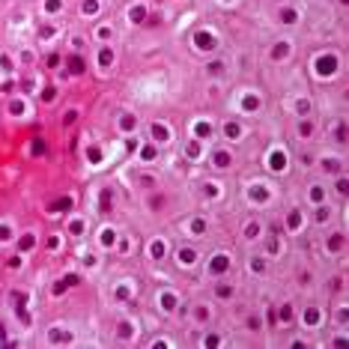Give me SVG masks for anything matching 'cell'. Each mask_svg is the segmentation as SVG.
I'll use <instances>...</instances> for the list:
<instances>
[{"label":"cell","mask_w":349,"mask_h":349,"mask_svg":"<svg viewBox=\"0 0 349 349\" xmlns=\"http://www.w3.org/2000/svg\"><path fill=\"white\" fill-rule=\"evenodd\" d=\"M233 266H236V260H233L230 251H215V254L206 260V271H209L212 278H224V275H230Z\"/></svg>","instance_id":"6da1fadb"},{"label":"cell","mask_w":349,"mask_h":349,"mask_svg":"<svg viewBox=\"0 0 349 349\" xmlns=\"http://www.w3.org/2000/svg\"><path fill=\"white\" fill-rule=\"evenodd\" d=\"M173 263H176L179 271H194V268L200 266V251L194 248V245H182V248L173 251Z\"/></svg>","instance_id":"7a4b0ae2"},{"label":"cell","mask_w":349,"mask_h":349,"mask_svg":"<svg viewBox=\"0 0 349 349\" xmlns=\"http://www.w3.org/2000/svg\"><path fill=\"white\" fill-rule=\"evenodd\" d=\"M179 230L185 233V236H191V239H203V236H209V218L206 215H188L179 224Z\"/></svg>","instance_id":"3957f363"},{"label":"cell","mask_w":349,"mask_h":349,"mask_svg":"<svg viewBox=\"0 0 349 349\" xmlns=\"http://www.w3.org/2000/svg\"><path fill=\"white\" fill-rule=\"evenodd\" d=\"M304 224H307L304 209H301V206H293V209H287V212H284L281 230H284V233H290V236H298V233L304 230Z\"/></svg>","instance_id":"277c9868"},{"label":"cell","mask_w":349,"mask_h":349,"mask_svg":"<svg viewBox=\"0 0 349 349\" xmlns=\"http://www.w3.org/2000/svg\"><path fill=\"white\" fill-rule=\"evenodd\" d=\"M334 218H337V209H334V203H331V200L310 206V224H314V227H331V224H334Z\"/></svg>","instance_id":"5b68a950"},{"label":"cell","mask_w":349,"mask_h":349,"mask_svg":"<svg viewBox=\"0 0 349 349\" xmlns=\"http://www.w3.org/2000/svg\"><path fill=\"white\" fill-rule=\"evenodd\" d=\"M149 140L159 146V149H167V146L173 143V129H170V123L152 120V123H149Z\"/></svg>","instance_id":"8992f818"},{"label":"cell","mask_w":349,"mask_h":349,"mask_svg":"<svg viewBox=\"0 0 349 349\" xmlns=\"http://www.w3.org/2000/svg\"><path fill=\"white\" fill-rule=\"evenodd\" d=\"M203 159L209 161V167L215 170H233V164H236V155H233L227 146H218V149H209Z\"/></svg>","instance_id":"52a82bcc"},{"label":"cell","mask_w":349,"mask_h":349,"mask_svg":"<svg viewBox=\"0 0 349 349\" xmlns=\"http://www.w3.org/2000/svg\"><path fill=\"white\" fill-rule=\"evenodd\" d=\"M212 134H215V123L209 120V116H194V120L188 123V137H194V140H212Z\"/></svg>","instance_id":"ba28073f"},{"label":"cell","mask_w":349,"mask_h":349,"mask_svg":"<svg viewBox=\"0 0 349 349\" xmlns=\"http://www.w3.org/2000/svg\"><path fill=\"white\" fill-rule=\"evenodd\" d=\"M191 48L200 51V54H212V51L221 48V42H218V36H215L212 30H200V33L191 36Z\"/></svg>","instance_id":"9c48e42d"},{"label":"cell","mask_w":349,"mask_h":349,"mask_svg":"<svg viewBox=\"0 0 349 349\" xmlns=\"http://www.w3.org/2000/svg\"><path fill=\"white\" fill-rule=\"evenodd\" d=\"M263 254L268 257V260H275L278 254H284L287 251V242H284V230H271V233H266L263 236Z\"/></svg>","instance_id":"30bf717a"},{"label":"cell","mask_w":349,"mask_h":349,"mask_svg":"<svg viewBox=\"0 0 349 349\" xmlns=\"http://www.w3.org/2000/svg\"><path fill=\"white\" fill-rule=\"evenodd\" d=\"M116 132H120L123 137H132V134H137V129H140V120H137V113H132V110H120L116 113Z\"/></svg>","instance_id":"8fae6325"},{"label":"cell","mask_w":349,"mask_h":349,"mask_svg":"<svg viewBox=\"0 0 349 349\" xmlns=\"http://www.w3.org/2000/svg\"><path fill=\"white\" fill-rule=\"evenodd\" d=\"M212 298H215L218 304L233 301V298H236V281H230V275L218 278V281H215V287H212Z\"/></svg>","instance_id":"7c38bea8"},{"label":"cell","mask_w":349,"mask_h":349,"mask_svg":"<svg viewBox=\"0 0 349 349\" xmlns=\"http://www.w3.org/2000/svg\"><path fill=\"white\" fill-rule=\"evenodd\" d=\"M328 194H331V188L325 182H307L304 200H307V206H317V203H325L328 200Z\"/></svg>","instance_id":"4fadbf2b"},{"label":"cell","mask_w":349,"mask_h":349,"mask_svg":"<svg viewBox=\"0 0 349 349\" xmlns=\"http://www.w3.org/2000/svg\"><path fill=\"white\" fill-rule=\"evenodd\" d=\"M182 301H179V295L173 293V290H161L159 295H155V310H161L164 317H170V314H176V307H179Z\"/></svg>","instance_id":"5bb4252c"},{"label":"cell","mask_w":349,"mask_h":349,"mask_svg":"<svg viewBox=\"0 0 349 349\" xmlns=\"http://www.w3.org/2000/svg\"><path fill=\"white\" fill-rule=\"evenodd\" d=\"M245 126L239 123V120H224L221 123V137L227 140V143H239V140H245Z\"/></svg>","instance_id":"9a60e30c"},{"label":"cell","mask_w":349,"mask_h":349,"mask_svg":"<svg viewBox=\"0 0 349 349\" xmlns=\"http://www.w3.org/2000/svg\"><path fill=\"white\" fill-rule=\"evenodd\" d=\"M320 170L325 176H337V173H346V161H343V155H320Z\"/></svg>","instance_id":"2e32d148"},{"label":"cell","mask_w":349,"mask_h":349,"mask_svg":"<svg viewBox=\"0 0 349 349\" xmlns=\"http://www.w3.org/2000/svg\"><path fill=\"white\" fill-rule=\"evenodd\" d=\"M134 185L140 191H155V188H161L164 182H161V176L155 173V170H137L134 173Z\"/></svg>","instance_id":"e0dca14e"},{"label":"cell","mask_w":349,"mask_h":349,"mask_svg":"<svg viewBox=\"0 0 349 349\" xmlns=\"http://www.w3.org/2000/svg\"><path fill=\"white\" fill-rule=\"evenodd\" d=\"M263 236H266V224L260 221V218H251L245 227H242V242H263Z\"/></svg>","instance_id":"ac0fdd59"},{"label":"cell","mask_w":349,"mask_h":349,"mask_svg":"<svg viewBox=\"0 0 349 349\" xmlns=\"http://www.w3.org/2000/svg\"><path fill=\"white\" fill-rule=\"evenodd\" d=\"M301 322H304L307 331H317V328L322 325V307H320V304H307V307L301 310Z\"/></svg>","instance_id":"d6986e66"},{"label":"cell","mask_w":349,"mask_h":349,"mask_svg":"<svg viewBox=\"0 0 349 349\" xmlns=\"http://www.w3.org/2000/svg\"><path fill=\"white\" fill-rule=\"evenodd\" d=\"M63 66H66V75H84L87 72V57L81 51H72L63 57Z\"/></svg>","instance_id":"ffe728a7"},{"label":"cell","mask_w":349,"mask_h":349,"mask_svg":"<svg viewBox=\"0 0 349 349\" xmlns=\"http://www.w3.org/2000/svg\"><path fill=\"white\" fill-rule=\"evenodd\" d=\"M290 57H293V42H290V39H278V42L268 48V60L271 63H284Z\"/></svg>","instance_id":"44dd1931"},{"label":"cell","mask_w":349,"mask_h":349,"mask_svg":"<svg viewBox=\"0 0 349 349\" xmlns=\"http://www.w3.org/2000/svg\"><path fill=\"white\" fill-rule=\"evenodd\" d=\"M293 132H295L298 140H314V134H317V123H314V116H298Z\"/></svg>","instance_id":"7402d4cb"},{"label":"cell","mask_w":349,"mask_h":349,"mask_svg":"<svg viewBox=\"0 0 349 349\" xmlns=\"http://www.w3.org/2000/svg\"><path fill=\"white\" fill-rule=\"evenodd\" d=\"M191 320L197 322V325H209V322H212V307H209V301H194V304H191Z\"/></svg>","instance_id":"603a6c76"},{"label":"cell","mask_w":349,"mask_h":349,"mask_svg":"<svg viewBox=\"0 0 349 349\" xmlns=\"http://www.w3.org/2000/svg\"><path fill=\"white\" fill-rule=\"evenodd\" d=\"M206 143L203 140H194V137H185V146H182V155H188V159L197 164V161H203V155H206V149H203Z\"/></svg>","instance_id":"cb8c5ba5"},{"label":"cell","mask_w":349,"mask_h":349,"mask_svg":"<svg viewBox=\"0 0 349 349\" xmlns=\"http://www.w3.org/2000/svg\"><path fill=\"white\" fill-rule=\"evenodd\" d=\"M337 63H340V60H337L334 54H320V57H317V75H322V78L328 75V78H331V75L337 72Z\"/></svg>","instance_id":"d4e9b609"},{"label":"cell","mask_w":349,"mask_h":349,"mask_svg":"<svg viewBox=\"0 0 349 349\" xmlns=\"http://www.w3.org/2000/svg\"><path fill=\"white\" fill-rule=\"evenodd\" d=\"M343 248H346V236H343V230H331V236H325V251L340 257Z\"/></svg>","instance_id":"484cf974"},{"label":"cell","mask_w":349,"mask_h":349,"mask_svg":"<svg viewBox=\"0 0 349 349\" xmlns=\"http://www.w3.org/2000/svg\"><path fill=\"white\" fill-rule=\"evenodd\" d=\"M146 257H149L152 263H161V260L167 257V242H164L161 236H155V239L149 242V248H146Z\"/></svg>","instance_id":"4316f807"},{"label":"cell","mask_w":349,"mask_h":349,"mask_svg":"<svg viewBox=\"0 0 349 349\" xmlns=\"http://www.w3.org/2000/svg\"><path fill=\"white\" fill-rule=\"evenodd\" d=\"M84 233H87V221H84L81 215H69V221H66V236L81 239Z\"/></svg>","instance_id":"83f0119b"},{"label":"cell","mask_w":349,"mask_h":349,"mask_svg":"<svg viewBox=\"0 0 349 349\" xmlns=\"http://www.w3.org/2000/svg\"><path fill=\"white\" fill-rule=\"evenodd\" d=\"M275 320H278L281 328L293 325V320H295V307H293V301H281V307L275 310Z\"/></svg>","instance_id":"f1b7e54d"},{"label":"cell","mask_w":349,"mask_h":349,"mask_svg":"<svg viewBox=\"0 0 349 349\" xmlns=\"http://www.w3.org/2000/svg\"><path fill=\"white\" fill-rule=\"evenodd\" d=\"M245 268H248V275H266L268 271V257L266 254H254V257H248Z\"/></svg>","instance_id":"f546056e"},{"label":"cell","mask_w":349,"mask_h":349,"mask_svg":"<svg viewBox=\"0 0 349 349\" xmlns=\"http://www.w3.org/2000/svg\"><path fill=\"white\" fill-rule=\"evenodd\" d=\"M268 167H271V170H281V173L290 167V159H287V152H284L281 146H275V149L268 152Z\"/></svg>","instance_id":"4dcf8cb0"},{"label":"cell","mask_w":349,"mask_h":349,"mask_svg":"<svg viewBox=\"0 0 349 349\" xmlns=\"http://www.w3.org/2000/svg\"><path fill=\"white\" fill-rule=\"evenodd\" d=\"M298 18H301V12H298L295 6H287V3H284V6L278 9V24H284V27H295Z\"/></svg>","instance_id":"1f68e13d"},{"label":"cell","mask_w":349,"mask_h":349,"mask_svg":"<svg viewBox=\"0 0 349 349\" xmlns=\"http://www.w3.org/2000/svg\"><path fill=\"white\" fill-rule=\"evenodd\" d=\"M242 96H245V99H242V105H239V113H257V110L263 107V99H260V96H254L251 90H245Z\"/></svg>","instance_id":"d6a6232c"},{"label":"cell","mask_w":349,"mask_h":349,"mask_svg":"<svg viewBox=\"0 0 349 349\" xmlns=\"http://www.w3.org/2000/svg\"><path fill=\"white\" fill-rule=\"evenodd\" d=\"M113 60H116L113 45H110V42H102V45H99V57H96V63H99L102 69H110V66H113Z\"/></svg>","instance_id":"836d02e7"},{"label":"cell","mask_w":349,"mask_h":349,"mask_svg":"<svg viewBox=\"0 0 349 349\" xmlns=\"http://www.w3.org/2000/svg\"><path fill=\"white\" fill-rule=\"evenodd\" d=\"M113 36H116V30H113V24H110V21H105V24H99V27L93 30V39H96L99 45H102V42H110Z\"/></svg>","instance_id":"e575fe53"},{"label":"cell","mask_w":349,"mask_h":349,"mask_svg":"<svg viewBox=\"0 0 349 349\" xmlns=\"http://www.w3.org/2000/svg\"><path fill=\"white\" fill-rule=\"evenodd\" d=\"M146 206H149L152 212H159V209H164V206H167V194H161V188H155V191H149V197H146Z\"/></svg>","instance_id":"d590c367"},{"label":"cell","mask_w":349,"mask_h":349,"mask_svg":"<svg viewBox=\"0 0 349 349\" xmlns=\"http://www.w3.org/2000/svg\"><path fill=\"white\" fill-rule=\"evenodd\" d=\"M137 159H140V164H155V159H159V146L149 140V143L137 152Z\"/></svg>","instance_id":"8d00e7d4"},{"label":"cell","mask_w":349,"mask_h":349,"mask_svg":"<svg viewBox=\"0 0 349 349\" xmlns=\"http://www.w3.org/2000/svg\"><path fill=\"white\" fill-rule=\"evenodd\" d=\"M293 113H295V116H310V113H314V105H310V99L298 96V99L293 102Z\"/></svg>","instance_id":"74e56055"},{"label":"cell","mask_w":349,"mask_h":349,"mask_svg":"<svg viewBox=\"0 0 349 349\" xmlns=\"http://www.w3.org/2000/svg\"><path fill=\"white\" fill-rule=\"evenodd\" d=\"M116 227H102L99 230V242H102V248H113V242H116Z\"/></svg>","instance_id":"f35d334b"},{"label":"cell","mask_w":349,"mask_h":349,"mask_svg":"<svg viewBox=\"0 0 349 349\" xmlns=\"http://www.w3.org/2000/svg\"><path fill=\"white\" fill-rule=\"evenodd\" d=\"M102 12V0H84L81 3V18H96Z\"/></svg>","instance_id":"ab89813d"},{"label":"cell","mask_w":349,"mask_h":349,"mask_svg":"<svg viewBox=\"0 0 349 349\" xmlns=\"http://www.w3.org/2000/svg\"><path fill=\"white\" fill-rule=\"evenodd\" d=\"M221 182H200V191H203V197H212V200H221V188H218Z\"/></svg>","instance_id":"60d3db41"},{"label":"cell","mask_w":349,"mask_h":349,"mask_svg":"<svg viewBox=\"0 0 349 349\" xmlns=\"http://www.w3.org/2000/svg\"><path fill=\"white\" fill-rule=\"evenodd\" d=\"M116 239H120V236H116ZM113 248H116V254H120V257H129L132 248H134V239L132 236H123L120 242H113Z\"/></svg>","instance_id":"b9f144b4"},{"label":"cell","mask_w":349,"mask_h":349,"mask_svg":"<svg viewBox=\"0 0 349 349\" xmlns=\"http://www.w3.org/2000/svg\"><path fill=\"white\" fill-rule=\"evenodd\" d=\"M245 328L248 331H263V317L257 314V310H251V314L245 317Z\"/></svg>","instance_id":"7bdbcfd3"},{"label":"cell","mask_w":349,"mask_h":349,"mask_svg":"<svg viewBox=\"0 0 349 349\" xmlns=\"http://www.w3.org/2000/svg\"><path fill=\"white\" fill-rule=\"evenodd\" d=\"M224 72H227V63H224V60L206 63V75H209V78H218V75H224Z\"/></svg>","instance_id":"ee69618b"},{"label":"cell","mask_w":349,"mask_h":349,"mask_svg":"<svg viewBox=\"0 0 349 349\" xmlns=\"http://www.w3.org/2000/svg\"><path fill=\"white\" fill-rule=\"evenodd\" d=\"M48 18H57L63 12V0H45V9H42Z\"/></svg>","instance_id":"f6af8a7d"},{"label":"cell","mask_w":349,"mask_h":349,"mask_svg":"<svg viewBox=\"0 0 349 349\" xmlns=\"http://www.w3.org/2000/svg\"><path fill=\"white\" fill-rule=\"evenodd\" d=\"M129 21L132 24H143L146 21V6H132L129 9Z\"/></svg>","instance_id":"bcb514c9"},{"label":"cell","mask_w":349,"mask_h":349,"mask_svg":"<svg viewBox=\"0 0 349 349\" xmlns=\"http://www.w3.org/2000/svg\"><path fill=\"white\" fill-rule=\"evenodd\" d=\"M57 33H60V30H57L54 24H42V27H39V39H42V42H51Z\"/></svg>","instance_id":"7dc6e473"},{"label":"cell","mask_w":349,"mask_h":349,"mask_svg":"<svg viewBox=\"0 0 349 349\" xmlns=\"http://www.w3.org/2000/svg\"><path fill=\"white\" fill-rule=\"evenodd\" d=\"M331 188H334V194H337V197H346V173H337Z\"/></svg>","instance_id":"c3c4849f"},{"label":"cell","mask_w":349,"mask_h":349,"mask_svg":"<svg viewBox=\"0 0 349 349\" xmlns=\"http://www.w3.org/2000/svg\"><path fill=\"white\" fill-rule=\"evenodd\" d=\"M60 63H63V57H60L57 51H51V54H45V69H48V72H54V69H60Z\"/></svg>","instance_id":"681fc988"},{"label":"cell","mask_w":349,"mask_h":349,"mask_svg":"<svg viewBox=\"0 0 349 349\" xmlns=\"http://www.w3.org/2000/svg\"><path fill=\"white\" fill-rule=\"evenodd\" d=\"M72 51H87V39L81 36V33H72Z\"/></svg>","instance_id":"f907efd6"},{"label":"cell","mask_w":349,"mask_h":349,"mask_svg":"<svg viewBox=\"0 0 349 349\" xmlns=\"http://www.w3.org/2000/svg\"><path fill=\"white\" fill-rule=\"evenodd\" d=\"M81 263H84L87 268H99V263H102V260H99V254H96V251H90V254H84V257H81Z\"/></svg>","instance_id":"816d5d0a"},{"label":"cell","mask_w":349,"mask_h":349,"mask_svg":"<svg viewBox=\"0 0 349 349\" xmlns=\"http://www.w3.org/2000/svg\"><path fill=\"white\" fill-rule=\"evenodd\" d=\"M75 120H78V107H69V110L60 116V123H63V126H72Z\"/></svg>","instance_id":"f5cc1de1"},{"label":"cell","mask_w":349,"mask_h":349,"mask_svg":"<svg viewBox=\"0 0 349 349\" xmlns=\"http://www.w3.org/2000/svg\"><path fill=\"white\" fill-rule=\"evenodd\" d=\"M18 63H24V66H36V54H33V51H21V54H18Z\"/></svg>","instance_id":"db71d44e"},{"label":"cell","mask_w":349,"mask_h":349,"mask_svg":"<svg viewBox=\"0 0 349 349\" xmlns=\"http://www.w3.org/2000/svg\"><path fill=\"white\" fill-rule=\"evenodd\" d=\"M54 99H57V87H54V84H48V87H45V93H42V102H45V105H51Z\"/></svg>","instance_id":"11a10c76"},{"label":"cell","mask_w":349,"mask_h":349,"mask_svg":"<svg viewBox=\"0 0 349 349\" xmlns=\"http://www.w3.org/2000/svg\"><path fill=\"white\" fill-rule=\"evenodd\" d=\"M200 343H203V346H221V343H224V340H221V337H218V334H206V337H203V340H200Z\"/></svg>","instance_id":"9f6ffc18"},{"label":"cell","mask_w":349,"mask_h":349,"mask_svg":"<svg viewBox=\"0 0 349 349\" xmlns=\"http://www.w3.org/2000/svg\"><path fill=\"white\" fill-rule=\"evenodd\" d=\"M63 245V236H60V233H51V236H48V248L54 251V248H60Z\"/></svg>","instance_id":"6f0895ef"},{"label":"cell","mask_w":349,"mask_h":349,"mask_svg":"<svg viewBox=\"0 0 349 349\" xmlns=\"http://www.w3.org/2000/svg\"><path fill=\"white\" fill-rule=\"evenodd\" d=\"M9 113H12V116H21V113H24V102H12V105H9Z\"/></svg>","instance_id":"680465c9"},{"label":"cell","mask_w":349,"mask_h":349,"mask_svg":"<svg viewBox=\"0 0 349 349\" xmlns=\"http://www.w3.org/2000/svg\"><path fill=\"white\" fill-rule=\"evenodd\" d=\"M0 66H3V72H12V60L6 54H0Z\"/></svg>","instance_id":"91938a15"},{"label":"cell","mask_w":349,"mask_h":349,"mask_svg":"<svg viewBox=\"0 0 349 349\" xmlns=\"http://www.w3.org/2000/svg\"><path fill=\"white\" fill-rule=\"evenodd\" d=\"M33 242H36V236H24V239H21V248L27 251V248H33Z\"/></svg>","instance_id":"94428289"},{"label":"cell","mask_w":349,"mask_h":349,"mask_svg":"<svg viewBox=\"0 0 349 349\" xmlns=\"http://www.w3.org/2000/svg\"><path fill=\"white\" fill-rule=\"evenodd\" d=\"M275 3H281V6H284V3H290V0H275Z\"/></svg>","instance_id":"6125c7cd"}]
</instances>
